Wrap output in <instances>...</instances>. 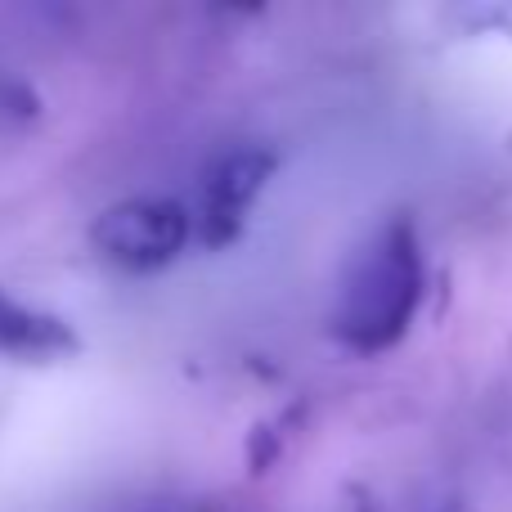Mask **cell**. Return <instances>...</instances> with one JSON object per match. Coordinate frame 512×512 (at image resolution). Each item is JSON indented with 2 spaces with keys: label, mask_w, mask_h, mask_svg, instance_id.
Wrapping results in <instances>:
<instances>
[{
  "label": "cell",
  "mask_w": 512,
  "mask_h": 512,
  "mask_svg": "<svg viewBox=\"0 0 512 512\" xmlns=\"http://www.w3.org/2000/svg\"><path fill=\"white\" fill-rule=\"evenodd\" d=\"M427 292V261L414 216L396 212L364 239L337 288L328 333L355 355H382L414 328Z\"/></svg>",
  "instance_id": "6da1fadb"
},
{
  "label": "cell",
  "mask_w": 512,
  "mask_h": 512,
  "mask_svg": "<svg viewBox=\"0 0 512 512\" xmlns=\"http://www.w3.org/2000/svg\"><path fill=\"white\" fill-rule=\"evenodd\" d=\"M86 243L99 261L122 274H158L194 243V207L158 194L122 198L90 221Z\"/></svg>",
  "instance_id": "7a4b0ae2"
},
{
  "label": "cell",
  "mask_w": 512,
  "mask_h": 512,
  "mask_svg": "<svg viewBox=\"0 0 512 512\" xmlns=\"http://www.w3.org/2000/svg\"><path fill=\"white\" fill-rule=\"evenodd\" d=\"M274 167H279L274 149H265V144H234V149H225L203 171V189H198V207H194L198 248L225 252L243 239V230L252 221V207L261 203Z\"/></svg>",
  "instance_id": "3957f363"
},
{
  "label": "cell",
  "mask_w": 512,
  "mask_h": 512,
  "mask_svg": "<svg viewBox=\"0 0 512 512\" xmlns=\"http://www.w3.org/2000/svg\"><path fill=\"white\" fill-rule=\"evenodd\" d=\"M81 351V333L72 319L54 315V310L27 306V301L9 297L0 288V355L23 364H59Z\"/></svg>",
  "instance_id": "277c9868"
}]
</instances>
